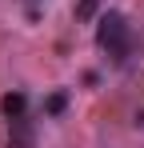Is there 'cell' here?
Masks as SVG:
<instances>
[{
    "label": "cell",
    "instance_id": "cell-2",
    "mask_svg": "<svg viewBox=\"0 0 144 148\" xmlns=\"http://www.w3.org/2000/svg\"><path fill=\"white\" fill-rule=\"evenodd\" d=\"M8 148H32V124H28V116L8 120Z\"/></svg>",
    "mask_w": 144,
    "mask_h": 148
},
{
    "label": "cell",
    "instance_id": "cell-1",
    "mask_svg": "<svg viewBox=\"0 0 144 148\" xmlns=\"http://www.w3.org/2000/svg\"><path fill=\"white\" fill-rule=\"evenodd\" d=\"M96 40H100V48L112 60H128V52H132V28H128V20L120 12H104L100 24H96Z\"/></svg>",
    "mask_w": 144,
    "mask_h": 148
},
{
    "label": "cell",
    "instance_id": "cell-5",
    "mask_svg": "<svg viewBox=\"0 0 144 148\" xmlns=\"http://www.w3.org/2000/svg\"><path fill=\"white\" fill-rule=\"evenodd\" d=\"M48 112L56 116V112H64V92H56V96H48Z\"/></svg>",
    "mask_w": 144,
    "mask_h": 148
},
{
    "label": "cell",
    "instance_id": "cell-4",
    "mask_svg": "<svg viewBox=\"0 0 144 148\" xmlns=\"http://www.w3.org/2000/svg\"><path fill=\"white\" fill-rule=\"evenodd\" d=\"M96 8H100V0H80V4H76V20H92Z\"/></svg>",
    "mask_w": 144,
    "mask_h": 148
},
{
    "label": "cell",
    "instance_id": "cell-3",
    "mask_svg": "<svg viewBox=\"0 0 144 148\" xmlns=\"http://www.w3.org/2000/svg\"><path fill=\"white\" fill-rule=\"evenodd\" d=\"M24 108H28V100H24V92H8V96L0 100V112L8 116V120H20Z\"/></svg>",
    "mask_w": 144,
    "mask_h": 148
}]
</instances>
